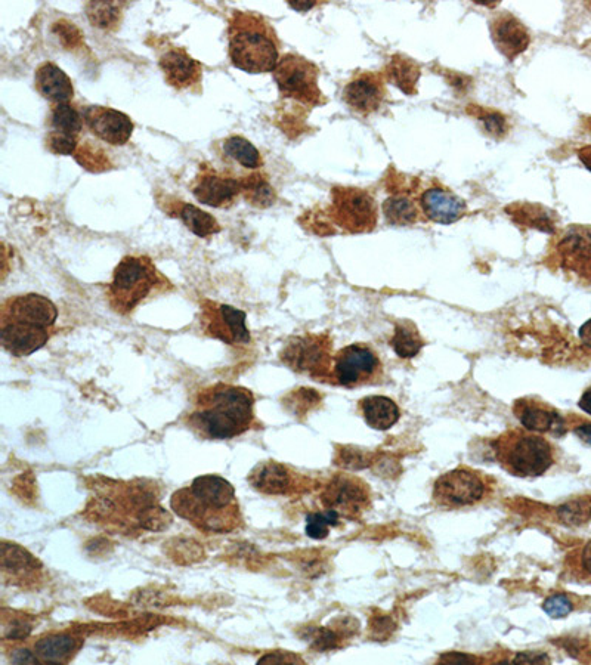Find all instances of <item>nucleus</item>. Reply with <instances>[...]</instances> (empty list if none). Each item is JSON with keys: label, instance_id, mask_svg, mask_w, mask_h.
<instances>
[{"label": "nucleus", "instance_id": "obj_1", "mask_svg": "<svg viewBox=\"0 0 591 665\" xmlns=\"http://www.w3.org/2000/svg\"><path fill=\"white\" fill-rule=\"evenodd\" d=\"M255 398L241 386L218 385L203 389L190 414V428L201 438L232 439L249 431L255 423Z\"/></svg>", "mask_w": 591, "mask_h": 665}, {"label": "nucleus", "instance_id": "obj_2", "mask_svg": "<svg viewBox=\"0 0 591 665\" xmlns=\"http://www.w3.org/2000/svg\"><path fill=\"white\" fill-rule=\"evenodd\" d=\"M170 507L176 515L207 532L224 534L240 522L234 487L218 475L198 476L190 487L173 494Z\"/></svg>", "mask_w": 591, "mask_h": 665}, {"label": "nucleus", "instance_id": "obj_3", "mask_svg": "<svg viewBox=\"0 0 591 665\" xmlns=\"http://www.w3.org/2000/svg\"><path fill=\"white\" fill-rule=\"evenodd\" d=\"M58 309L51 299L29 293L6 299L0 309V340L14 357H29L48 343Z\"/></svg>", "mask_w": 591, "mask_h": 665}, {"label": "nucleus", "instance_id": "obj_4", "mask_svg": "<svg viewBox=\"0 0 591 665\" xmlns=\"http://www.w3.org/2000/svg\"><path fill=\"white\" fill-rule=\"evenodd\" d=\"M228 42L232 66L249 74L274 73L280 61V42L274 27L262 15L232 12Z\"/></svg>", "mask_w": 591, "mask_h": 665}, {"label": "nucleus", "instance_id": "obj_5", "mask_svg": "<svg viewBox=\"0 0 591 665\" xmlns=\"http://www.w3.org/2000/svg\"><path fill=\"white\" fill-rule=\"evenodd\" d=\"M170 289H173L172 283L150 258L129 255L114 269L113 280L108 284L107 299L114 312L128 315L141 303Z\"/></svg>", "mask_w": 591, "mask_h": 665}, {"label": "nucleus", "instance_id": "obj_6", "mask_svg": "<svg viewBox=\"0 0 591 665\" xmlns=\"http://www.w3.org/2000/svg\"><path fill=\"white\" fill-rule=\"evenodd\" d=\"M495 459L510 475L537 478L555 465V450L543 436L512 429L493 442Z\"/></svg>", "mask_w": 591, "mask_h": 665}, {"label": "nucleus", "instance_id": "obj_7", "mask_svg": "<svg viewBox=\"0 0 591 665\" xmlns=\"http://www.w3.org/2000/svg\"><path fill=\"white\" fill-rule=\"evenodd\" d=\"M272 74L281 97L311 107L323 104L324 95L318 86L320 70L306 58L296 54H286L280 58Z\"/></svg>", "mask_w": 591, "mask_h": 665}, {"label": "nucleus", "instance_id": "obj_8", "mask_svg": "<svg viewBox=\"0 0 591 665\" xmlns=\"http://www.w3.org/2000/svg\"><path fill=\"white\" fill-rule=\"evenodd\" d=\"M281 361L297 373L314 379H327L333 374L334 358L327 334H303L292 337L280 354Z\"/></svg>", "mask_w": 591, "mask_h": 665}, {"label": "nucleus", "instance_id": "obj_9", "mask_svg": "<svg viewBox=\"0 0 591 665\" xmlns=\"http://www.w3.org/2000/svg\"><path fill=\"white\" fill-rule=\"evenodd\" d=\"M330 218L348 233H368L377 225V204L358 188L336 187L331 191Z\"/></svg>", "mask_w": 591, "mask_h": 665}, {"label": "nucleus", "instance_id": "obj_10", "mask_svg": "<svg viewBox=\"0 0 591 665\" xmlns=\"http://www.w3.org/2000/svg\"><path fill=\"white\" fill-rule=\"evenodd\" d=\"M383 376V364L370 346L362 343L340 349L334 357L333 377L337 385L346 388L376 385Z\"/></svg>", "mask_w": 591, "mask_h": 665}, {"label": "nucleus", "instance_id": "obj_11", "mask_svg": "<svg viewBox=\"0 0 591 665\" xmlns=\"http://www.w3.org/2000/svg\"><path fill=\"white\" fill-rule=\"evenodd\" d=\"M487 496V482L478 472L466 467L451 470L436 479L433 501L448 509H460L479 503Z\"/></svg>", "mask_w": 591, "mask_h": 665}, {"label": "nucleus", "instance_id": "obj_12", "mask_svg": "<svg viewBox=\"0 0 591 665\" xmlns=\"http://www.w3.org/2000/svg\"><path fill=\"white\" fill-rule=\"evenodd\" d=\"M246 318V312L234 306L209 299L201 302L200 324L204 334L227 345H249L252 337L246 326Z\"/></svg>", "mask_w": 591, "mask_h": 665}, {"label": "nucleus", "instance_id": "obj_13", "mask_svg": "<svg viewBox=\"0 0 591 665\" xmlns=\"http://www.w3.org/2000/svg\"><path fill=\"white\" fill-rule=\"evenodd\" d=\"M85 120L82 110L71 104H57L48 116L46 147L57 156H74L80 145Z\"/></svg>", "mask_w": 591, "mask_h": 665}, {"label": "nucleus", "instance_id": "obj_14", "mask_svg": "<svg viewBox=\"0 0 591 665\" xmlns=\"http://www.w3.org/2000/svg\"><path fill=\"white\" fill-rule=\"evenodd\" d=\"M321 500L327 510L348 519H358L370 506V491L361 479L337 475L324 488Z\"/></svg>", "mask_w": 591, "mask_h": 665}, {"label": "nucleus", "instance_id": "obj_15", "mask_svg": "<svg viewBox=\"0 0 591 665\" xmlns=\"http://www.w3.org/2000/svg\"><path fill=\"white\" fill-rule=\"evenodd\" d=\"M555 258L563 271L591 283V228H569L556 244Z\"/></svg>", "mask_w": 591, "mask_h": 665}, {"label": "nucleus", "instance_id": "obj_16", "mask_svg": "<svg viewBox=\"0 0 591 665\" xmlns=\"http://www.w3.org/2000/svg\"><path fill=\"white\" fill-rule=\"evenodd\" d=\"M83 120L88 131L105 144L123 147L132 138L133 122L122 111L101 105L83 108Z\"/></svg>", "mask_w": 591, "mask_h": 665}, {"label": "nucleus", "instance_id": "obj_17", "mask_svg": "<svg viewBox=\"0 0 591 665\" xmlns=\"http://www.w3.org/2000/svg\"><path fill=\"white\" fill-rule=\"evenodd\" d=\"M193 194L201 204L225 209L232 206L238 197L243 196V184L241 178L221 175L216 170L203 167L194 182Z\"/></svg>", "mask_w": 591, "mask_h": 665}, {"label": "nucleus", "instance_id": "obj_18", "mask_svg": "<svg viewBox=\"0 0 591 665\" xmlns=\"http://www.w3.org/2000/svg\"><path fill=\"white\" fill-rule=\"evenodd\" d=\"M159 66L172 88L200 92L203 67L184 48L169 46L160 54Z\"/></svg>", "mask_w": 591, "mask_h": 665}, {"label": "nucleus", "instance_id": "obj_19", "mask_svg": "<svg viewBox=\"0 0 591 665\" xmlns=\"http://www.w3.org/2000/svg\"><path fill=\"white\" fill-rule=\"evenodd\" d=\"M513 411L526 431L552 433L556 436L565 433V420L546 402L534 398L519 399L515 402Z\"/></svg>", "mask_w": 591, "mask_h": 665}, {"label": "nucleus", "instance_id": "obj_20", "mask_svg": "<svg viewBox=\"0 0 591 665\" xmlns=\"http://www.w3.org/2000/svg\"><path fill=\"white\" fill-rule=\"evenodd\" d=\"M385 98L382 76L376 73L357 74L343 89V100L358 113L379 110Z\"/></svg>", "mask_w": 591, "mask_h": 665}, {"label": "nucleus", "instance_id": "obj_21", "mask_svg": "<svg viewBox=\"0 0 591 665\" xmlns=\"http://www.w3.org/2000/svg\"><path fill=\"white\" fill-rule=\"evenodd\" d=\"M491 36L498 51L510 61L525 52L531 42L524 24L509 12H503L491 21Z\"/></svg>", "mask_w": 591, "mask_h": 665}, {"label": "nucleus", "instance_id": "obj_22", "mask_svg": "<svg viewBox=\"0 0 591 665\" xmlns=\"http://www.w3.org/2000/svg\"><path fill=\"white\" fill-rule=\"evenodd\" d=\"M249 482L255 490L269 496H284L295 490L296 473L277 462H263L253 467Z\"/></svg>", "mask_w": 591, "mask_h": 665}, {"label": "nucleus", "instance_id": "obj_23", "mask_svg": "<svg viewBox=\"0 0 591 665\" xmlns=\"http://www.w3.org/2000/svg\"><path fill=\"white\" fill-rule=\"evenodd\" d=\"M420 207L426 218L436 224H454L466 213V203L442 188L426 190L420 197Z\"/></svg>", "mask_w": 591, "mask_h": 665}, {"label": "nucleus", "instance_id": "obj_24", "mask_svg": "<svg viewBox=\"0 0 591 665\" xmlns=\"http://www.w3.org/2000/svg\"><path fill=\"white\" fill-rule=\"evenodd\" d=\"M36 91L52 104H70L74 97L73 82L57 64L46 61L34 74Z\"/></svg>", "mask_w": 591, "mask_h": 665}, {"label": "nucleus", "instance_id": "obj_25", "mask_svg": "<svg viewBox=\"0 0 591 665\" xmlns=\"http://www.w3.org/2000/svg\"><path fill=\"white\" fill-rule=\"evenodd\" d=\"M40 562L30 555L26 549L17 544L3 543L2 546V572L3 577H9L18 583H33L40 572Z\"/></svg>", "mask_w": 591, "mask_h": 665}, {"label": "nucleus", "instance_id": "obj_26", "mask_svg": "<svg viewBox=\"0 0 591 665\" xmlns=\"http://www.w3.org/2000/svg\"><path fill=\"white\" fill-rule=\"evenodd\" d=\"M80 648V640L67 633L49 634L37 640L34 654L40 663H67Z\"/></svg>", "mask_w": 591, "mask_h": 665}, {"label": "nucleus", "instance_id": "obj_27", "mask_svg": "<svg viewBox=\"0 0 591 665\" xmlns=\"http://www.w3.org/2000/svg\"><path fill=\"white\" fill-rule=\"evenodd\" d=\"M360 410L367 425L376 431H388V429L394 428L401 417L398 405L391 398L386 397L361 399Z\"/></svg>", "mask_w": 591, "mask_h": 665}, {"label": "nucleus", "instance_id": "obj_28", "mask_svg": "<svg viewBox=\"0 0 591 665\" xmlns=\"http://www.w3.org/2000/svg\"><path fill=\"white\" fill-rule=\"evenodd\" d=\"M506 212L516 224L537 228L544 233H555V219L549 215V210L544 209L540 204H515V206L507 207Z\"/></svg>", "mask_w": 591, "mask_h": 665}, {"label": "nucleus", "instance_id": "obj_29", "mask_svg": "<svg viewBox=\"0 0 591 665\" xmlns=\"http://www.w3.org/2000/svg\"><path fill=\"white\" fill-rule=\"evenodd\" d=\"M391 346L399 358L410 360L420 354L425 346V340L420 336L416 324L411 321H401V323H396Z\"/></svg>", "mask_w": 591, "mask_h": 665}, {"label": "nucleus", "instance_id": "obj_30", "mask_svg": "<svg viewBox=\"0 0 591 665\" xmlns=\"http://www.w3.org/2000/svg\"><path fill=\"white\" fill-rule=\"evenodd\" d=\"M222 151L225 157L231 159L244 169L256 170L262 166V157L258 148L243 136H230L222 142Z\"/></svg>", "mask_w": 591, "mask_h": 665}, {"label": "nucleus", "instance_id": "obj_31", "mask_svg": "<svg viewBox=\"0 0 591 665\" xmlns=\"http://www.w3.org/2000/svg\"><path fill=\"white\" fill-rule=\"evenodd\" d=\"M178 216L184 222L185 227L191 233L196 234L197 237L206 238L210 237V235L221 233L222 228L219 222L212 215H209V213L198 209L194 204L181 203L178 209Z\"/></svg>", "mask_w": 591, "mask_h": 665}, {"label": "nucleus", "instance_id": "obj_32", "mask_svg": "<svg viewBox=\"0 0 591 665\" xmlns=\"http://www.w3.org/2000/svg\"><path fill=\"white\" fill-rule=\"evenodd\" d=\"M388 77L395 86H398L404 94H416V85L420 79V67L414 63L413 60L402 57V55H395L389 63Z\"/></svg>", "mask_w": 591, "mask_h": 665}, {"label": "nucleus", "instance_id": "obj_33", "mask_svg": "<svg viewBox=\"0 0 591 665\" xmlns=\"http://www.w3.org/2000/svg\"><path fill=\"white\" fill-rule=\"evenodd\" d=\"M386 221L395 227L413 225L419 221L420 210L408 196H392L383 203Z\"/></svg>", "mask_w": 591, "mask_h": 665}, {"label": "nucleus", "instance_id": "obj_34", "mask_svg": "<svg viewBox=\"0 0 591 665\" xmlns=\"http://www.w3.org/2000/svg\"><path fill=\"white\" fill-rule=\"evenodd\" d=\"M241 184H243V196L252 206L265 209V207L272 206L277 200L274 188L261 173H253L246 178H241Z\"/></svg>", "mask_w": 591, "mask_h": 665}, {"label": "nucleus", "instance_id": "obj_35", "mask_svg": "<svg viewBox=\"0 0 591 665\" xmlns=\"http://www.w3.org/2000/svg\"><path fill=\"white\" fill-rule=\"evenodd\" d=\"M123 3L89 2L86 5L89 21L98 29H116L122 18Z\"/></svg>", "mask_w": 591, "mask_h": 665}, {"label": "nucleus", "instance_id": "obj_36", "mask_svg": "<svg viewBox=\"0 0 591 665\" xmlns=\"http://www.w3.org/2000/svg\"><path fill=\"white\" fill-rule=\"evenodd\" d=\"M339 518V513L334 512V510L311 513L306 518V534L314 540H323L329 535L330 527H336Z\"/></svg>", "mask_w": 591, "mask_h": 665}, {"label": "nucleus", "instance_id": "obj_37", "mask_svg": "<svg viewBox=\"0 0 591 665\" xmlns=\"http://www.w3.org/2000/svg\"><path fill=\"white\" fill-rule=\"evenodd\" d=\"M77 162L80 163L83 167H86L92 172H99V170L108 169V159L107 154L97 147L94 142H86L85 147L77 148L76 154Z\"/></svg>", "mask_w": 591, "mask_h": 665}, {"label": "nucleus", "instance_id": "obj_38", "mask_svg": "<svg viewBox=\"0 0 591 665\" xmlns=\"http://www.w3.org/2000/svg\"><path fill=\"white\" fill-rule=\"evenodd\" d=\"M476 117L484 123L485 131L490 133V135L500 138L507 131L506 117L503 114L497 113V111L479 110L476 113Z\"/></svg>", "mask_w": 591, "mask_h": 665}, {"label": "nucleus", "instance_id": "obj_39", "mask_svg": "<svg viewBox=\"0 0 591 665\" xmlns=\"http://www.w3.org/2000/svg\"><path fill=\"white\" fill-rule=\"evenodd\" d=\"M287 401H289L287 404H293V407H295L293 413L299 414L302 411L306 413V411L311 410L312 405H317L320 402V395L312 391V389H300V391H296L295 394L290 395Z\"/></svg>", "mask_w": 591, "mask_h": 665}, {"label": "nucleus", "instance_id": "obj_40", "mask_svg": "<svg viewBox=\"0 0 591 665\" xmlns=\"http://www.w3.org/2000/svg\"><path fill=\"white\" fill-rule=\"evenodd\" d=\"M572 608L571 600L565 595L550 596L543 605L544 612L552 618H565L571 614Z\"/></svg>", "mask_w": 591, "mask_h": 665}, {"label": "nucleus", "instance_id": "obj_41", "mask_svg": "<svg viewBox=\"0 0 591 665\" xmlns=\"http://www.w3.org/2000/svg\"><path fill=\"white\" fill-rule=\"evenodd\" d=\"M32 633V624L26 618H11L3 621V637L5 639H26Z\"/></svg>", "mask_w": 591, "mask_h": 665}, {"label": "nucleus", "instance_id": "obj_42", "mask_svg": "<svg viewBox=\"0 0 591 665\" xmlns=\"http://www.w3.org/2000/svg\"><path fill=\"white\" fill-rule=\"evenodd\" d=\"M259 664H303V660L292 652H272L259 660Z\"/></svg>", "mask_w": 591, "mask_h": 665}, {"label": "nucleus", "instance_id": "obj_43", "mask_svg": "<svg viewBox=\"0 0 591 665\" xmlns=\"http://www.w3.org/2000/svg\"><path fill=\"white\" fill-rule=\"evenodd\" d=\"M339 465L349 467V469H361L368 465L365 454L361 451H342V456L339 459Z\"/></svg>", "mask_w": 591, "mask_h": 665}, {"label": "nucleus", "instance_id": "obj_44", "mask_svg": "<svg viewBox=\"0 0 591 665\" xmlns=\"http://www.w3.org/2000/svg\"><path fill=\"white\" fill-rule=\"evenodd\" d=\"M578 569L584 578L591 581V541L584 544L583 549L580 550L578 555Z\"/></svg>", "mask_w": 591, "mask_h": 665}, {"label": "nucleus", "instance_id": "obj_45", "mask_svg": "<svg viewBox=\"0 0 591 665\" xmlns=\"http://www.w3.org/2000/svg\"><path fill=\"white\" fill-rule=\"evenodd\" d=\"M12 663L15 664H37L40 663L39 658H37L36 654H33V652L27 651V649H24V651H17L15 652L14 655H12Z\"/></svg>", "mask_w": 591, "mask_h": 665}, {"label": "nucleus", "instance_id": "obj_46", "mask_svg": "<svg viewBox=\"0 0 591 665\" xmlns=\"http://www.w3.org/2000/svg\"><path fill=\"white\" fill-rule=\"evenodd\" d=\"M574 433L584 444L591 445V422H584L575 426Z\"/></svg>", "mask_w": 591, "mask_h": 665}, {"label": "nucleus", "instance_id": "obj_47", "mask_svg": "<svg viewBox=\"0 0 591 665\" xmlns=\"http://www.w3.org/2000/svg\"><path fill=\"white\" fill-rule=\"evenodd\" d=\"M546 661H549V658L546 657V655H518L516 657L515 663H546Z\"/></svg>", "mask_w": 591, "mask_h": 665}, {"label": "nucleus", "instance_id": "obj_48", "mask_svg": "<svg viewBox=\"0 0 591 665\" xmlns=\"http://www.w3.org/2000/svg\"><path fill=\"white\" fill-rule=\"evenodd\" d=\"M580 339L587 348H591V320L581 326Z\"/></svg>", "mask_w": 591, "mask_h": 665}, {"label": "nucleus", "instance_id": "obj_49", "mask_svg": "<svg viewBox=\"0 0 591 665\" xmlns=\"http://www.w3.org/2000/svg\"><path fill=\"white\" fill-rule=\"evenodd\" d=\"M578 405H580V408L584 413L590 414L591 416V386L586 389V392H584L583 397L580 398Z\"/></svg>", "mask_w": 591, "mask_h": 665}, {"label": "nucleus", "instance_id": "obj_50", "mask_svg": "<svg viewBox=\"0 0 591 665\" xmlns=\"http://www.w3.org/2000/svg\"><path fill=\"white\" fill-rule=\"evenodd\" d=\"M578 157H580L581 163L587 167L591 172V145H586V147L581 148L578 151Z\"/></svg>", "mask_w": 591, "mask_h": 665}, {"label": "nucleus", "instance_id": "obj_51", "mask_svg": "<svg viewBox=\"0 0 591 665\" xmlns=\"http://www.w3.org/2000/svg\"><path fill=\"white\" fill-rule=\"evenodd\" d=\"M290 8L295 9V11L306 12L309 9L314 8L317 3L315 2H289Z\"/></svg>", "mask_w": 591, "mask_h": 665}]
</instances>
